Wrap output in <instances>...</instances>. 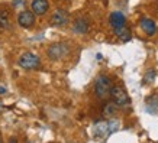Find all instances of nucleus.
I'll list each match as a JSON object with an SVG mask.
<instances>
[{"instance_id":"f257e3e1","label":"nucleus","mask_w":158,"mask_h":143,"mask_svg":"<svg viewBox=\"0 0 158 143\" xmlns=\"http://www.w3.org/2000/svg\"><path fill=\"white\" fill-rule=\"evenodd\" d=\"M110 90H112V81L110 78L105 74L97 75L96 81H94V93L99 98H106L107 95H110Z\"/></svg>"},{"instance_id":"f03ea898","label":"nucleus","mask_w":158,"mask_h":143,"mask_svg":"<svg viewBox=\"0 0 158 143\" xmlns=\"http://www.w3.org/2000/svg\"><path fill=\"white\" fill-rule=\"evenodd\" d=\"M110 98L113 100V103H115L118 107H128V105L131 104L129 95L125 91L123 87H120V85H112Z\"/></svg>"},{"instance_id":"7ed1b4c3","label":"nucleus","mask_w":158,"mask_h":143,"mask_svg":"<svg viewBox=\"0 0 158 143\" xmlns=\"http://www.w3.org/2000/svg\"><path fill=\"white\" fill-rule=\"evenodd\" d=\"M20 68L23 70H36L41 65V59L34 52H25L20 55L19 61H18Z\"/></svg>"},{"instance_id":"20e7f679","label":"nucleus","mask_w":158,"mask_h":143,"mask_svg":"<svg viewBox=\"0 0 158 143\" xmlns=\"http://www.w3.org/2000/svg\"><path fill=\"white\" fill-rule=\"evenodd\" d=\"M68 52H70V48H68L67 43H52L48 48V57L54 61L67 57Z\"/></svg>"},{"instance_id":"39448f33","label":"nucleus","mask_w":158,"mask_h":143,"mask_svg":"<svg viewBox=\"0 0 158 143\" xmlns=\"http://www.w3.org/2000/svg\"><path fill=\"white\" fill-rule=\"evenodd\" d=\"M54 26H65L70 22V14L67 10L64 9H57L52 14V19H51Z\"/></svg>"},{"instance_id":"423d86ee","label":"nucleus","mask_w":158,"mask_h":143,"mask_svg":"<svg viewBox=\"0 0 158 143\" xmlns=\"http://www.w3.org/2000/svg\"><path fill=\"white\" fill-rule=\"evenodd\" d=\"M18 23H19V26H22V28H25V29L34 26V23H35V13L34 12H29V10H23V12H20L19 16H18Z\"/></svg>"},{"instance_id":"0eeeda50","label":"nucleus","mask_w":158,"mask_h":143,"mask_svg":"<svg viewBox=\"0 0 158 143\" xmlns=\"http://www.w3.org/2000/svg\"><path fill=\"white\" fill-rule=\"evenodd\" d=\"M109 22H110V26L113 29H118V28H122V26H126V18L122 12H113L110 13L109 16Z\"/></svg>"},{"instance_id":"6e6552de","label":"nucleus","mask_w":158,"mask_h":143,"mask_svg":"<svg viewBox=\"0 0 158 143\" xmlns=\"http://www.w3.org/2000/svg\"><path fill=\"white\" fill-rule=\"evenodd\" d=\"M31 7H32V12H34L35 14L42 16V14H45L48 12L49 3H48V0H32Z\"/></svg>"},{"instance_id":"1a4fd4ad","label":"nucleus","mask_w":158,"mask_h":143,"mask_svg":"<svg viewBox=\"0 0 158 143\" xmlns=\"http://www.w3.org/2000/svg\"><path fill=\"white\" fill-rule=\"evenodd\" d=\"M141 28H142V30H144L148 36L155 35V32H157V29H158L155 20L149 19V18H142V19H141Z\"/></svg>"},{"instance_id":"9d476101","label":"nucleus","mask_w":158,"mask_h":143,"mask_svg":"<svg viewBox=\"0 0 158 143\" xmlns=\"http://www.w3.org/2000/svg\"><path fill=\"white\" fill-rule=\"evenodd\" d=\"M73 30L78 35H84L87 34V30H89V23H87L86 19H77L73 25Z\"/></svg>"},{"instance_id":"9b49d317","label":"nucleus","mask_w":158,"mask_h":143,"mask_svg":"<svg viewBox=\"0 0 158 143\" xmlns=\"http://www.w3.org/2000/svg\"><path fill=\"white\" fill-rule=\"evenodd\" d=\"M115 35L122 41V42H128V41H131V38H132L131 30L126 28V26H122V28L115 29Z\"/></svg>"},{"instance_id":"f8f14e48","label":"nucleus","mask_w":158,"mask_h":143,"mask_svg":"<svg viewBox=\"0 0 158 143\" xmlns=\"http://www.w3.org/2000/svg\"><path fill=\"white\" fill-rule=\"evenodd\" d=\"M94 130H96V134H99V136H102V137L109 136L110 134V132H109V121H99V123L96 124Z\"/></svg>"},{"instance_id":"ddd939ff","label":"nucleus","mask_w":158,"mask_h":143,"mask_svg":"<svg viewBox=\"0 0 158 143\" xmlns=\"http://www.w3.org/2000/svg\"><path fill=\"white\" fill-rule=\"evenodd\" d=\"M118 110V105L115 103H106L105 107H103V114L105 116H113Z\"/></svg>"},{"instance_id":"4468645a","label":"nucleus","mask_w":158,"mask_h":143,"mask_svg":"<svg viewBox=\"0 0 158 143\" xmlns=\"http://www.w3.org/2000/svg\"><path fill=\"white\" fill-rule=\"evenodd\" d=\"M155 75H157V74H155V71H154V70H149L148 72H147V74H145V84H149V82H152L154 80H155Z\"/></svg>"},{"instance_id":"2eb2a0df","label":"nucleus","mask_w":158,"mask_h":143,"mask_svg":"<svg viewBox=\"0 0 158 143\" xmlns=\"http://www.w3.org/2000/svg\"><path fill=\"white\" fill-rule=\"evenodd\" d=\"M22 5H25V0H18V2L15 3V6H22Z\"/></svg>"},{"instance_id":"dca6fc26","label":"nucleus","mask_w":158,"mask_h":143,"mask_svg":"<svg viewBox=\"0 0 158 143\" xmlns=\"http://www.w3.org/2000/svg\"><path fill=\"white\" fill-rule=\"evenodd\" d=\"M6 94V88L5 87H0V95H5Z\"/></svg>"},{"instance_id":"f3484780","label":"nucleus","mask_w":158,"mask_h":143,"mask_svg":"<svg viewBox=\"0 0 158 143\" xmlns=\"http://www.w3.org/2000/svg\"><path fill=\"white\" fill-rule=\"evenodd\" d=\"M9 143H18V139H16V137H12V139H10V142Z\"/></svg>"},{"instance_id":"a211bd4d","label":"nucleus","mask_w":158,"mask_h":143,"mask_svg":"<svg viewBox=\"0 0 158 143\" xmlns=\"http://www.w3.org/2000/svg\"><path fill=\"white\" fill-rule=\"evenodd\" d=\"M0 143H3V139H2V137H0Z\"/></svg>"}]
</instances>
